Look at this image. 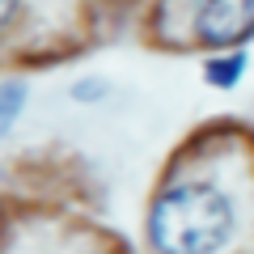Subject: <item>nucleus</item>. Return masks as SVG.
Listing matches in <instances>:
<instances>
[{
  "label": "nucleus",
  "mask_w": 254,
  "mask_h": 254,
  "mask_svg": "<svg viewBox=\"0 0 254 254\" xmlns=\"http://www.w3.org/2000/svg\"><path fill=\"white\" fill-rule=\"evenodd\" d=\"M254 34V0H203L199 38L208 47H233Z\"/></svg>",
  "instance_id": "obj_2"
},
{
  "label": "nucleus",
  "mask_w": 254,
  "mask_h": 254,
  "mask_svg": "<svg viewBox=\"0 0 254 254\" xmlns=\"http://www.w3.org/2000/svg\"><path fill=\"white\" fill-rule=\"evenodd\" d=\"M13 9H17V0H0V26L13 17Z\"/></svg>",
  "instance_id": "obj_5"
},
{
  "label": "nucleus",
  "mask_w": 254,
  "mask_h": 254,
  "mask_svg": "<svg viewBox=\"0 0 254 254\" xmlns=\"http://www.w3.org/2000/svg\"><path fill=\"white\" fill-rule=\"evenodd\" d=\"M242 72H246V55L242 51L237 55H220V60L208 64V81L216 85V89H233V85L242 81Z\"/></svg>",
  "instance_id": "obj_3"
},
{
  "label": "nucleus",
  "mask_w": 254,
  "mask_h": 254,
  "mask_svg": "<svg viewBox=\"0 0 254 254\" xmlns=\"http://www.w3.org/2000/svg\"><path fill=\"white\" fill-rule=\"evenodd\" d=\"M233 233V208L216 187H187L165 190L153 203L148 237L157 254H216Z\"/></svg>",
  "instance_id": "obj_1"
},
{
  "label": "nucleus",
  "mask_w": 254,
  "mask_h": 254,
  "mask_svg": "<svg viewBox=\"0 0 254 254\" xmlns=\"http://www.w3.org/2000/svg\"><path fill=\"white\" fill-rule=\"evenodd\" d=\"M21 106H26V85H17V81L0 85V136H4V131L17 123Z\"/></svg>",
  "instance_id": "obj_4"
}]
</instances>
